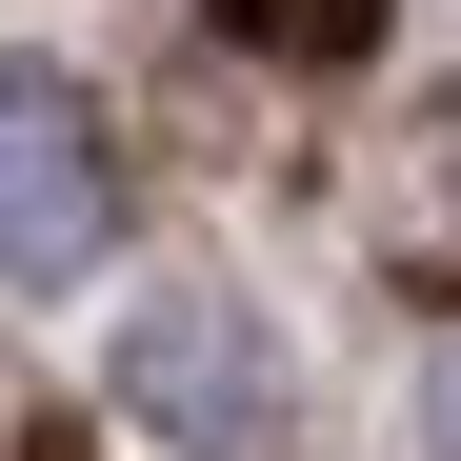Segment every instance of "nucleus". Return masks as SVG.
<instances>
[{
  "label": "nucleus",
  "mask_w": 461,
  "mask_h": 461,
  "mask_svg": "<svg viewBox=\"0 0 461 461\" xmlns=\"http://www.w3.org/2000/svg\"><path fill=\"white\" fill-rule=\"evenodd\" d=\"M121 241V121L60 60H0V281H81Z\"/></svg>",
  "instance_id": "nucleus-1"
},
{
  "label": "nucleus",
  "mask_w": 461,
  "mask_h": 461,
  "mask_svg": "<svg viewBox=\"0 0 461 461\" xmlns=\"http://www.w3.org/2000/svg\"><path fill=\"white\" fill-rule=\"evenodd\" d=\"M121 402L140 421H181V441H261L281 421V381H261V321H241V301H140V321H121Z\"/></svg>",
  "instance_id": "nucleus-2"
},
{
  "label": "nucleus",
  "mask_w": 461,
  "mask_h": 461,
  "mask_svg": "<svg viewBox=\"0 0 461 461\" xmlns=\"http://www.w3.org/2000/svg\"><path fill=\"white\" fill-rule=\"evenodd\" d=\"M221 41H261V60H361L381 0H221Z\"/></svg>",
  "instance_id": "nucleus-3"
}]
</instances>
